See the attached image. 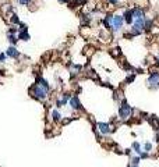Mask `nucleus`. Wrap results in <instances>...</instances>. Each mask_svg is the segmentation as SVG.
<instances>
[{
    "label": "nucleus",
    "instance_id": "nucleus-1",
    "mask_svg": "<svg viewBox=\"0 0 159 167\" xmlns=\"http://www.w3.org/2000/svg\"><path fill=\"white\" fill-rule=\"evenodd\" d=\"M29 92H31V95H32L34 98L38 99V100H45V99H46V96H47L49 89H47V88H45V87H42L41 84L36 82L35 85L31 88V91H29Z\"/></svg>",
    "mask_w": 159,
    "mask_h": 167
},
{
    "label": "nucleus",
    "instance_id": "nucleus-2",
    "mask_svg": "<svg viewBox=\"0 0 159 167\" xmlns=\"http://www.w3.org/2000/svg\"><path fill=\"white\" fill-rule=\"evenodd\" d=\"M131 106H128V103L126 102V100H123L122 102V106H120V109H119V114H120V118L122 120H127L128 117L131 116Z\"/></svg>",
    "mask_w": 159,
    "mask_h": 167
},
{
    "label": "nucleus",
    "instance_id": "nucleus-3",
    "mask_svg": "<svg viewBox=\"0 0 159 167\" xmlns=\"http://www.w3.org/2000/svg\"><path fill=\"white\" fill-rule=\"evenodd\" d=\"M124 24V17L123 14H115L113 15V22H112V29L115 32H119L120 29L123 28Z\"/></svg>",
    "mask_w": 159,
    "mask_h": 167
},
{
    "label": "nucleus",
    "instance_id": "nucleus-4",
    "mask_svg": "<svg viewBox=\"0 0 159 167\" xmlns=\"http://www.w3.org/2000/svg\"><path fill=\"white\" fill-rule=\"evenodd\" d=\"M148 82H149V85L154 87V88L159 87V71H154V73H151V75H149V78H148Z\"/></svg>",
    "mask_w": 159,
    "mask_h": 167
},
{
    "label": "nucleus",
    "instance_id": "nucleus-5",
    "mask_svg": "<svg viewBox=\"0 0 159 167\" xmlns=\"http://www.w3.org/2000/svg\"><path fill=\"white\" fill-rule=\"evenodd\" d=\"M123 17H124V22H126L127 25H133L134 17H133V10H131V8H127V10H124Z\"/></svg>",
    "mask_w": 159,
    "mask_h": 167
},
{
    "label": "nucleus",
    "instance_id": "nucleus-6",
    "mask_svg": "<svg viewBox=\"0 0 159 167\" xmlns=\"http://www.w3.org/2000/svg\"><path fill=\"white\" fill-rule=\"evenodd\" d=\"M6 55H7V57H11V58H17V57H20V52L17 50V47H15V46H13V45H11V46L8 47L7 50H6Z\"/></svg>",
    "mask_w": 159,
    "mask_h": 167
},
{
    "label": "nucleus",
    "instance_id": "nucleus-7",
    "mask_svg": "<svg viewBox=\"0 0 159 167\" xmlns=\"http://www.w3.org/2000/svg\"><path fill=\"white\" fill-rule=\"evenodd\" d=\"M131 10H133L134 20H135V18H144V17H145V13H144V10H142L141 7H134V8H131Z\"/></svg>",
    "mask_w": 159,
    "mask_h": 167
},
{
    "label": "nucleus",
    "instance_id": "nucleus-8",
    "mask_svg": "<svg viewBox=\"0 0 159 167\" xmlns=\"http://www.w3.org/2000/svg\"><path fill=\"white\" fill-rule=\"evenodd\" d=\"M112 22H113V14L108 13V14L105 15V18H103V25L108 29H112Z\"/></svg>",
    "mask_w": 159,
    "mask_h": 167
},
{
    "label": "nucleus",
    "instance_id": "nucleus-9",
    "mask_svg": "<svg viewBox=\"0 0 159 167\" xmlns=\"http://www.w3.org/2000/svg\"><path fill=\"white\" fill-rule=\"evenodd\" d=\"M69 103H70V106H71V109H74V110H80V109H81V105H80V100H78V98H77V96L70 98Z\"/></svg>",
    "mask_w": 159,
    "mask_h": 167
},
{
    "label": "nucleus",
    "instance_id": "nucleus-10",
    "mask_svg": "<svg viewBox=\"0 0 159 167\" xmlns=\"http://www.w3.org/2000/svg\"><path fill=\"white\" fill-rule=\"evenodd\" d=\"M98 128L102 134H109L110 132V125L108 123H98Z\"/></svg>",
    "mask_w": 159,
    "mask_h": 167
},
{
    "label": "nucleus",
    "instance_id": "nucleus-11",
    "mask_svg": "<svg viewBox=\"0 0 159 167\" xmlns=\"http://www.w3.org/2000/svg\"><path fill=\"white\" fill-rule=\"evenodd\" d=\"M17 36H18V39H21V40H29L31 39V36H29V33H28V31H18V33H17Z\"/></svg>",
    "mask_w": 159,
    "mask_h": 167
},
{
    "label": "nucleus",
    "instance_id": "nucleus-12",
    "mask_svg": "<svg viewBox=\"0 0 159 167\" xmlns=\"http://www.w3.org/2000/svg\"><path fill=\"white\" fill-rule=\"evenodd\" d=\"M7 39H8V42H10L13 46H15L17 42H18V36L15 35V33H7Z\"/></svg>",
    "mask_w": 159,
    "mask_h": 167
},
{
    "label": "nucleus",
    "instance_id": "nucleus-13",
    "mask_svg": "<svg viewBox=\"0 0 159 167\" xmlns=\"http://www.w3.org/2000/svg\"><path fill=\"white\" fill-rule=\"evenodd\" d=\"M10 21H11V24H13V25H18V24H20V18H18V15L15 14V13H13V14H11Z\"/></svg>",
    "mask_w": 159,
    "mask_h": 167
},
{
    "label": "nucleus",
    "instance_id": "nucleus-14",
    "mask_svg": "<svg viewBox=\"0 0 159 167\" xmlns=\"http://www.w3.org/2000/svg\"><path fill=\"white\" fill-rule=\"evenodd\" d=\"M152 25H154V21H152V20H147V18H145V24H144V31H149V29L152 28Z\"/></svg>",
    "mask_w": 159,
    "mask_h": 167
},
{
    "label": "nucleus",
    "instance_id": "nucleus-15",
    "mask_svg": "<svg viewBox=\"0 0 159 167\" xmlns=\"http://www.w3.org/2000/svg\"><path fill=\"white\" fill-rule=\"evenodd\" d=\"M52 117H53L54 121H60V120H62V114H60L57 110H53V112H52Z\"/></svg>",
    "mask_w": 159,
    "mask_h": 167
},
{
    "label": "nucleus",
    "instance_id": "nucleus-16",
    "mask_svg": "<svg viewBox=\"0 0 159 167\" xmlns=\"http://www.w3.org/2000/svg\"><path fill=\"white\" fill-rule=\"evenodd\" d=\"M17 2L21 4V6H31V4H32V0H17Z\"/></svg>",
    "mask_w": 159,
    "mask_h": 167
},
{
    "label": "nucleus",
    "instance_id": "nucleus-17",
    "mask_svg": "<svg viewBox=\"0 0 159 167\" xmlns=\"http://www.w3.org/2000/svg\"><path fill=\"white\" fill-rule=\"evenodd\" d=\"M134 149H135V152H137L138 155H141V156H142V150H141V148H140V145H138L137 142L134 143Z\"/></svg>",
    "mask_w": 159,
    "mask_h": 167
},
{
    "label": "nucleus",
    "instance_id": "nucleus-18",
    "mask_svg": "<svg viewBox=\"0 0 159 167\" xmlns=\"http://www.w3.org/2000/svg\"><path fill=\"white\" fill-rule=\"evenodd\" d=\"M106 2H108L109 4H112V6H117L120 0H106Z\"/></svg>",
    "mask_w": 159,
    "mask_h": 167
},
{
    "label": "nucleus",
    "instance_id": "nucleus-19",
    "mask_svg": "<svg viewBox=\"0 0 159 167\" xmlns=\"http://www.w3.org/2000/svg\"><path fill=\"white\" fill-rule=\"evenodd\" d=\"M6 58H7V55H4V53H0V63H4V61H6Z\"/></svg>",
    "mask_w": 159,
    "mask_h": 167
},
{
    "label": "nucleus",
    "instance_id": "nucleus-20",
    "mask_svg": "<svg viewBox=\"0 0 159 167\" xmlns=\"http://www.w3.org/2000/svg\"><path fill=\"white\" fill-rule=\"evenodd\" d=\"M151 149H152V145H151V143H145V150H147V152H149Z\"/></svg>",
    "mask_w": 159,
    "mask_h": 167
},
{
    "label": "nucleus",
    "instance_id": "nucleus-21",
    "mask_svg": "<svg viewBox=\"0 0 159 167\" xmlns=\"http://www.w3.org/2000/svg\"><path fill=\"white\" fill-rule=\"evenodd\" d=\"M59 3H62V4H69L70 3V0H57Z\"/></svg>",
    "mask_w": 159,
    "mask_h": 167
},
{
    "label": "nucleus",
    "instance_id": "nucleus-22",
    "mask_svg": "<svg viewBox=\"0 0 159 167\" xmlns=\"http://www.w3.org/2000/svg\"><path fill=\"white\" fill-rule=\"evenodd\" d=\"M140 163V159H138V157H134L133 159V164H138Z\"/></svg>",
    "mask_w": 159,
    "mask_h": 167
},
{
    "label": "nucleus",
    "instance_id": "nucleus-23",
    "mask_svg": "<svg viewBox=\"0 0 159 167\" xmlns=\"http://www.w3.org/2000/svg\"><path fill=\"white\" fill-rule=\"evenodd\" d=\"M0 75H4V73H3V71H0Z\"/></svg>",
    "mask_w": 159,
    "mask_h": 167
},
{
    "label": "nucleus",
    "instance_id": "nucleus-24",
    "mask_svg": "<svg viewBox=\"0 0 159 167\" xmlns=\"http://www.w3.org/2000/svg\"><path fill=\"white\" fill-rule=\"evenodd\" d=\"M131 167H137V164H134V166H131Z\"/></svg>",
    "mask_w": 159,
    "mask_h": 167
}]
</instances>
